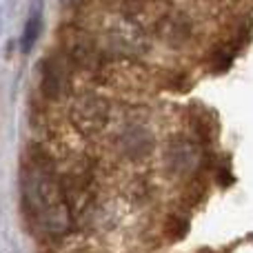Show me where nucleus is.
<instances>
[{
  "mask_svg": "<svg viewBox=\"0 0 253 253\" xmlns=\"http://www.w3.org/2000/svg\"><path fill=\"white\" fill-rule=\"evenodd\" d=\"M20 196L27 218L40 233L62 238L74 227L62 182L44 153H31L20 171Z\"/></svg>",
  "mask_w": 253,
  "mask_h": 253,
  "instance_id": "nucleus-1",
  "label": "nucleus"
},
{
  "mask_svg": "<svg viewBox=\"0 0 253 253\" xmlns=\"http://www.w3.org/2000/svg\"><path fill=\"white\" fill-rule=\"evenodd\" d=\"M98 47L118 60H138L147 53L149 44L144 27H140L133 18L123 13V16H114L105 25L102 42H98Z\"/></svg>",
  "mask_w": 253,
  "mask_h": 253,
  "instance_id": "nucleus-2",
  "label": "nucleus"
},
{
  "mask_svg": "<svg viewBox=\"0 0 253 253\" xmlns=\"http://www.w3.org/2000/svg\"><path fill=\"white\" fill-rule=\"evenodd\" d=\"M111 109L107 98H102L100 93H80L69 109V120L76 126V131H80L83 135H96L102 133L109 125Z\"/></svg>",
  "mask_w": 253,
  "mask_h": 253,
  "instance_id": "nucleus-3",
  "label": "nucleus"
},
{
  "mask_svg": "<svg viewBox=\"0 0 253 253\" xmlns=\"http://www.w3.org/2000/svg\"><path fill=\"white\" fill-rule=\"evenodd\" d=\"M42 93L49 100H60L69 89V60L65 53H56L42 60Z\"/></svg>",
  "mask_w": 253,
  "mask_h": 253,
  "instance_id": "nucleus-4",
  "label": "nucleus"
},
{
  "mask_svg": "<svg viewBox=\"0 0 253 253\" xmlns=\"http://www.w3.org/2000/svg\"><path fill=\"white\" fill-rule=\"evenodd\" d=\"M153 29H156V36L169 47H184V44L191 40L193 27L191 20H189L184 13L180 11H165L156 22H153Z\"/></svg>",
  "mask_w": 253,
  "mask_h": 253,
  "instance_id": "nucleus-5",
  "label": "nucleus"
},
{
  "mask_svg": "<svg viewBox=\"0 0 253 253\" xmlns=\"http://www.w3.org/2000/svg\"><path fill=\"white\" fill-rule=\"evenodd\" d=\"M200 147L191 138H175L167 149V167L173 175H189L200 165Z\"/></svg>",
  "mask_w": 253,
  "mask_h": 253,
  "instance_id": "nucleus-6",
  "label": "nucleus"
},
{
  "mask_svg": "<svg viewBox=\"0 0 253 253\" xmlns=\"http://www.w3.org/2000/svg\"><path fill=\"white\" fill-rule=\"evenodd\" d=\"M67 60L74 65L83 67V69L96 71L102 67V49L98 47L96 40L84 36L83 31H76L67 38Z\"/></svg>",
  "mask_w": 253,
  "mask_h": 253,
  "instance_id": "nucleus-7",
  "label": "nucleus"
},
{
  "mask_svg": "<svg viewBox=\"0 0 253 253\" xmlns=\"http://www.w3.org/2000/svg\"><path fill=\"white\" fill-rule=\"evenodd\" d=\"M120 147H123L125 156L133 158V160L149 156V151L153 149L151 131L142 125H129L120 135Z\"/></svg>",
  "mask_w": 253,
  "mask_h": 253,
  "instance_id": "nucleus-8",
  "label": "nucleus"
},
{
  "mask_svg": "<svg viewBox=\"0 0 253 253\" xmlns=\"http://www.w3.org/2000/svg\"><path fill=\"white\" fill-rule=\"evenodd\" d=\"M40 31H42V13H40V7H34V11L29 13L25 27H22V36H20V49L25 53H29L34 49Z\"/></svg>",
  "mask_w": 253,
  "mask_h": 253,
  "instance_id": "nucleus-9",
  "label": "nucleus"
},
{
  "mask_svg": "<svg viewBox=\"0 0 253 253\" xmlns=\"http://www.w3.org/2000/svg\"><path fill=\"white\" fill-rule=\"evenodd\" d=\"M62 4H65V7H76V4L80 2V0H60Z\"/></svg>",
  "mask_w": 253,
  "mask_h": 253,
  "instance_id": "nucleus-10",
  "label": "nucleus"
}]
</instances>
